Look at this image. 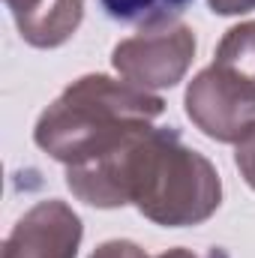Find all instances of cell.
<instances>
[{"label": "cell", "mask_w": 255, "mask_h": 258, "mask_svg": "<svg viewBox=\"0 0 255 258\" xmlns=\"http://www.w3.org/2000/svg\"><path fill=\"white\" fill-rule=\"evenodd\" d=\"M66 186L90 207L135 204L162 228L201 225L222 204L216 165L174 126H144L93 159L66 165Z\"/></svg>", "instance_id": "6da1fadb"}, {"label": "cell", "mask_w": 255, "mask_h": 258, "mask_svg": "<svg viewBox=\"0 0 255 258\" xmlns=\"http://www.w3.org/2000/svg\"><path fill=\"white\" fill-rule=\"evenodd\" d=\"M162 111V96L93 72L72 81L39 114L33 141L51 159L78 165L117 147L132 132L150 126Z\"/></svg>", "instance_id": "7a4b0ae2"}, {"label": "cell", "mask_w": 255, "mask_h": 258, "mask_svg": "<svg viewBox=\"0 0 255 258\" xmlns=\"http://www.w3.org/2000/svg\"><path fill=\"white\" fill-rule=\"evenodd\" d=\"M192 60H195V33L183 21L144 27L138 36L117 42L111 51V66L129 84L144 90L180 84Z\"/></svg>", "instance_id": "3957f363"}, {"label": "cell", "mask_w": 255, "mask_h": 258, "mask_svg": "<svg viewBox=\"0 0 255 258\" xmlns=\"http://www.w3.org/2000/svg\"><path fill=\"white\" fill-rule=\"evenodd\" d=\"M183 105L195 129L222 144H237L255 123V93L216 63L189 81Z\"/></svg>", "instance_id": "277c9868"}, {"label": "cell", "mask_w": 255, "mask_h": 258, "mask_svg": "<svg viewBox=\"0 0 255 258\" xmlns=\"http://www.w3.org/2000/svg\"><path fill=\"white\" fill-rule=\"evenodd\" d=\"M84 237L78 213L60 201H36L3 240V258H75Z\"/></svg>", "instance_id": "5b68a950"}, {"label": "cell", "mask_w": 255, "mask_h": 258, "mask_svg": "<svg viewBox=\"0 0 255 258\" xmlns=\"http://www.w3.org/2000/svg\"><path fill=\"white\" fill-rule=\"evenodd\" d=\"M21 39L33 48H57L75 36L84 18V0H3Z\"/></svg>", "instance_id": "8992f818"}, {"label": "cell", "mask_w": 255, "mask_h": 258, "mask_svg": "<svg viewBox=\"0 0 255 258\" xmlns=\"http://www.w3.org/2000/svg\"><path fill=\"white\" fill-rule=\"evenodd\" d=\"M213 63L231 72L255 93V21H243L225 30V36L216 45Z\"/></svg>", "instance_id": "52a82bcc"}, {"label": "cell", "mask_w": 255, "mask_h": 258, "mask_svg": "<svg viewBox=\"0 0 255 258\" xmlns=\"http://www.w3.org/2000/svg\"><path fill=\"white\" fill-rule=\"evenodd\" d=\"M195 0H99L102 12L111 21L120 24H141V27H159L168 21H177Z\"/></svg>", "instance_id": "ba28073f"}, {"label": "cell", "mask_w": 255, "mask_h": 258, "mask_svg": "<svg viewBox=\"0 0 255 258\" xmlns=\"http://www.w3.org/2000/svg\"><path fill=\"white\" fill-rule=\"evenodd\" d=\"M234 162H237V168H240V177L255 189V123L249 126V132L237 141Z\"/></svg>", "instance_id": "9c48e42d"}, {"label": "cell", "mask_w": 255, "mask_h": 258, "mask_svg": "<svg viewBox=\"0 0 255 258\" xmlns=\"http://www.w3.org/2000/svg\"><path fill=\"white\" fill-rule=\"evenodd\" d=\"M90 258H150V255L132 240H105L102 246L93 249Z\"/></svg>", "instance_id": "30bf717a"}, {"label": "cell", "mask_w": 255, "mask_h": 258, "mask_svg": "<svg viewBox=\"0 0 255 258\" xmlns=\"http://www.w3.org/2000/svg\"><path fill=\"white\" fill-rule=\"evenodd\" d=\"M207 6L216 15H243L255 9V0H207Z\"/></svg>", "instance_id": "8fae6325"}, {"label": "cell", "mask_w": 255, "mask_h": 258, "mask_svg": "<svg viewBox=\"0 0 255 258\" xmlns=\"http://www.w3.org/2000/svg\"><path fill=\"white\" fill-rule=\"evenodd\" d=\"M156 258H228V252L219 249V246H213L207 255H195L192 249H168V252H162V255H156Z\"/></svg>", "instance_id": "7c38bea8"}]
</instances>
